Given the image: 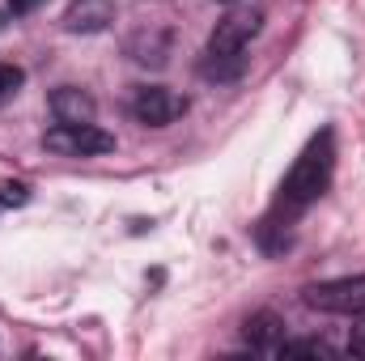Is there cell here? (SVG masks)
I'll return each instance as SVG.
<instances>
[{
	"instance_id": "cell-9",
	"label": "cell",
	"mask_w": 365,
	"mask_h": 361,
	"mask_svg": "<svg viewBox=\"0 0 365 361\" xmlns=\"http://www.w3.org/2000/svg\"><path fill=\"white\" fill-rule=\"evenodd\" d=\"M280 357H323V361H331L336 349H331L327 340H284V345H280Z\"/></svg>"
},
{
	"instance_id": "cell-13",
	"label": "cell",
	"mask_w": 365,
	"mask_h": 361,
	"mask_svg": "<svg viewBox=\"0 0 365 361\" xmlns=\"http://www.w3.org/2000/svg\"><path fill=\"white\" fill-rule=\"evenodd\" d=\"M38 4H43V0H9V9H13V13H34Z\"/></svg>"
},
{
	"instance_id": "cell-2",
	"label": "cell",
	"mask_w": 365,
	"mask_h": 361,
	"mask_svg": "<svg viewBox=\"0 0 365 361\" xmlns=\"http://www.w3.org/2000/svg\"><path fill=\"white\" fill-rule=\"evenodd\" d=\"M43 149L56 158H102L115 149V136L98 123H60L43 136Z\"/></svg>"
},
{
	"instance_id": "cell-5",
	"label": "cell",
	"mask_w": 365,
	"mask_h": 361,
	"mask_svg": "<svg viewBox=\"0 0 365 361\" xmlns=\"http://www.w3.org/2000/svg\"><path fill=\"white\" fill-rule=\"evenodd\" d=\"M182 111H187V98H179V93L166 90V86H145V90H136V98H132V115L145 128H166V123L179 119Z\"/></svg>"
},
{
	"instance_id": "cell-7",
	"label": "cell",
	"mask_w": 365,
	"mask_h": 361,
	"mask_svg": "<svg viewBox=\"0 0 365 361\" xmlns=\"http://www.w3.org/2000/svg\"><path fill=\"white\" fill-rule=\"evenodd\" d=\"M93 111H98V102L81 86H60L51 93V115L60 123H93Z\"/></svg>"
},
{
	"instance_id": "cell-14",
	"label": "cell",
	"mask_w": 365,
	"mask_h": 361,
	"mask_svg": "<svg viewBox=\"0 0 365 361\" xmlns=\"http://www.w3.org/2000/svg\"><path fill=\"white\" fill-rule=\"evenodd\" d=\"M221 4H238V0H221Z\"/></svg>"
},
{
	"instance_id": "cell-6",
	"label": "cell",
	"mask_w": 365,
	"mask_h": 361,
	"mask_svg": "<svg viewBox=\"0 0 365 361\" xmlns=\"http://www.w3.org/2000/svg\"><path fill=\"white\" fill-rule=\"evenodd\" d=\"M115 21V0H73L64 13L68 34H98Z\"/></svg>"
},
{
	"instance_id": "cell-1",
	"label": "cell",
	"mask_w": 365,
	"mask_h": 361,
	"mask_svg": "<svg viewBox=\"0 0 365 361\" xmlns=\"http://www.w3.org/2000/svg\"><path fill=\"white\" fill-rule=\"evenodd\" d=\"M331 166H336V136H331V128H323V132L302 149V158L293 162V171L284 175L280 204H284L289 213H302L306 204H314V200L327 191Z\"/></svg>"
},
{
	"instance_id": "cell-12",
	"label": "cell",
	"mask_w": 365,
	"mask_h": 361,
	"mask_svg": "<svg viewBox=\"0 0 365 361\" xmlns=\"http://www.w3.org/2000/svg\"><path fill=\"white\" fill-rule=\"evenodd\" d=\"M349 353H353V357H365V323H357V327L349 332Z\"/></svg>"
},
{
	"instance_id": "cell-10",
	"label": "cell",
	"mask_w": 365,
	"mask_h": 361,
	"mask_svg": "<svg viewBox=\"0 0 365 361\" xmlns=\"http://www.w3.org/2000/svg\"><path fill=\"white\" fill-rule=\"evenodd\" d=\"M21 204H30V187L13 183V179H0V208H21Z\"/></svg>"
},
{
	"instance_id": "cell-8",
	"label": "cell",
	"mask_w": 365,
	"mask_h": 361,
	"mask_svg": "<svg viewBox=\"0 0 365 361\" xmlns=\"http://www.w3.org/2000/svg\"><path fill=\"white\" fill-rule=\"evenodd\" d=\"M242 336H247V345L259 349V353H280V345H284V319L272 315V310H255V315L247 319Z\"/></svg>"
},
{
	"instance_id": "cell-3",
	"label": "cell",
	"mask_w": 365,
	"mask_h": 361,
	"mask_svg": "<svg viewBox=\"0 0 365 361\" xmlns=\"http://www.w3.org/2000/svg\"><path fill=\"white\" fill-rule=\"evenodd\" d=\"M302 302L323 315H365V276H340V280H319L302 289Z\"/></svg>"
},
{
	"instance_id": "cell-4",
	"label": "cell",
	"mask_w": 365,
	"mask_h": 361,
	"mask_svg": "<svg viewBox=\"0 0 365 361\" xmlns=\"http://www.w3.org/2000/svg\"><path fill=\"white\" fill-rule=\"evenodd\" d=\"M259 26H264V13L259 9H230L217 21L204 56H247V43L259 34Z\"/></svg>"
},
{
	"instance_id": "cell-11",
	"label": "cell",
	"mask_w": 365,
	"mask_h": 361,
	"mask_svg": "<svg viewBox=\"0 0 365 361\" xmlns=\"http://www.w3.org/2000/svg\"><path fill=\"white\" fill-rule=\"evenodd\" d=\"M21 81H26V73H21L17 64H0V102L21 90Z\"/></svg>"
}]
</instances>
